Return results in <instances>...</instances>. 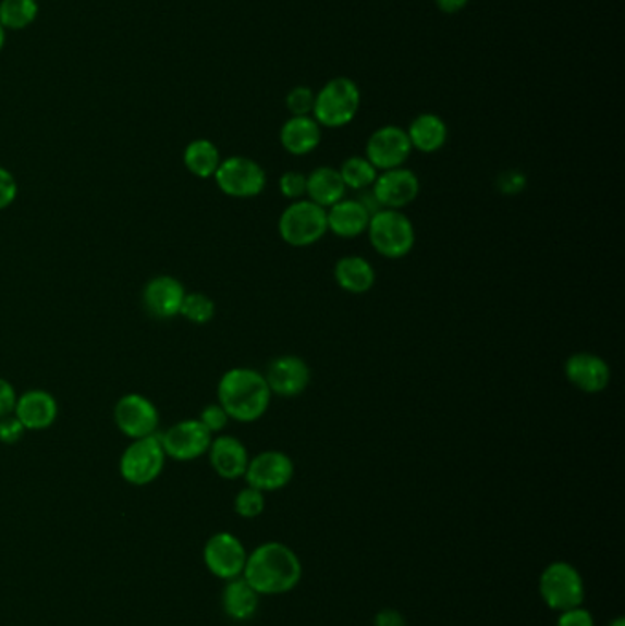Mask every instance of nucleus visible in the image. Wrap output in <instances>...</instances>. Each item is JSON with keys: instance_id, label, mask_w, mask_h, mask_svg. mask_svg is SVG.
<instances>
[{"instance_id": "f257e3e1", "label": "nucleus", "mask_w": 625, "mask_h": 626, "mask_svg": "<svg viewBox=\"0 0 625 626\" xmlns=\"http://www.w3.org/2000/svg\"><path fill=\"white\" fill-rule=\"evenodd\" d=\"M243 577L259 596H283L302 582L303 564L283 542H265L248 553Z\"/></svg>"}, {"instance_id": "f03ea898", "label": "nucleus", "mask_w": 625, "mask_h": 626, "mask_svg": "<svg viewBox=\"0 0 625 626\" xmlns=\"http://www.w3.org/2000/svg\"><path fill=\"white\" fill-rule=\"evenodd\" d=\"M217 397L230 420L254 424L268 413L273 396L259 370L235 367L222 373L217 386Z\"/></svg>"}, {"instance_id": "7ed1b4c3", "label": "nucleus", "mask_w": 625, "mask_h": 626, "mask_svg": "<svg viewBox=\"0 0 625 626\" xmlns=\"http://www.w3.org/2000/svg\"><path fill=\"white\" fill-rule=\"evenodd\" d=\"M367 238L380 257L389 260L406 259L417 244V230L404 211L382 209L372 214Z\"/></svg>"}, {"instance_id": "20e7f679", "label": "nucleus", "mask_w": 625, "mask_h": 626, "mask_svg": "<svg viewBox=\"0 0 625 626\" xmlns=\"http://www.w3.org/2000/svg\"><path fill=\"white\" fill-rule=\"evenodd\" d=\"M361 107L359 87L348 77L327 81L316 94L312 118L321 128H343L353 123Z\"/></svg>"}, {"instance_id": "39448f33", "label": "nucleus", "mask_w": 625, "mask_h": 626, "mask_svg": "<svg viewBox=\"0 0 625 626\" xmlns=\"http://www.w3.org/2000/svg\"><path fill=\"white\" fill-rule=\"evenodd\" d=\"M278 231L281 241L290 247L303 249L314 246L329 233L327 209L308 198L290 201L283 213L279 214Z\"/></svg>"}, {"instance_id": "423d86ee", "label": "nucleus", "mask_w": 625, "mask_h": 626, "mask_svg": "<svg viewBox=\"0 0 625 626\" xmlns=\"http://www.w3.org/2000/svg\"><path fill=\"white\" fill-rule=\"evenodd\" d=\"M538 590L543 603L557 614L584 604V577L576 566L565 561L550 563L541 572Z\"/></svg>"}, {"instance_id": "0eeeda50", "label": "nucleus", "mask_w": 625, "mask_h": 626, "mask_svg": "<svg viewBox=\"0 0 625 626\" xmlns=\"http://www.w3.org/2000/svg\"><path fill=\"white\" fill-rule=\"evenodd\" d=\"M213 179L224 195L238 200H248L262 195L268 184L265 167L248 156H230L226 160L220 161Z\"/></svg>"}, {"instance_id": "6e6552de", "label": "nucleus", "mask_w": 625, "mask_h": 626, "mask_svg": "<svg viewBox=\"0 0 625 626\" xmlns=\"http://www.w3.org/2000/svg\"><path fill=\"white\" fill-rule=\"evenodd\" d=\"M166 458L168 456L158 434L139 438V440H133V443L123 451L120 472L125 482L133 483V486H147L162 475Z\"/></svg>"}, {"instance_id": "1a4fd4ad", "label": "nucleus", "mask_w": 625, "mask_h": 626, "mask_svg": "<svg viewBox=\"0 0 625 626\" xmlns=\"http://www.w3.org/2000/svg\"><path fill=\"white\" fill-rule=\"evenodd\" d=\"M296 475V466L289 454L283 451H262L249 458L244 480L249 488L259 489L262 493H273L286 488Z\"/></svg>"}, {"instance_id": "9d476101", "label": "nucleus", "mask_w": 625, "mask_h": 626, "mask_svg": "<svg viewBox=\"0 0 625 626\" xmlns=\"http://www.w3.org/2000/svg\"><path fill=\"white\" fill-rule=\"evenodd\" d=\"M412 152V142L406 128L399 125H383L377 128L365 145V158L377 167L378 173L406 165Z\"/></svg>"}, {"instance_id": "9b49d317", "label": "nucleus", "mask_w": 625, "mask_h": 626, "mask_svg": "<svg viewBox=\"0 0 625 626\" xmlns=\"http://www.w3.org/2000/svg\"><path fill=\"white\" fill-rule=\"evenodd\" d=\"M246 561L248 552L243 542L228 531L215 533L204 547V564L219 579L232 580L243 577Z\"/></svg>"}, {"instance_id": "f8f14e48", "label": "nucleus", "mask_w": 625, "mask_h": 626, "mask_svg": "<svg viewBox=\"0 0 625 626\" xmlns=\"http://www.w3.org/2000/svg\"><path fill=\"white\" fill-rule=\"evenodd\" d=\"M213 434L200 420H184L169 427L160 437L166 456L176 462L197 461L208 454Z\"/></svg>"}, {"instance_id": "ddd939ff", "label": "nucleus", "mask_w": 625, "mask_h": 626, "mask_svg": "<svg viewBox=\"0 0 625 626\" xmlns=\"http://www.w3.org/2000/svg\"><path fill=\"white\" fill-rule=\"evenodd\" d=\"M114 421L118 429L125 437L139 440V438L155 437L160 426V414L155 403L142 394H127L120 397L114 407Z\"/></svg>"}, {"instance_id": "4468645a", "label": "nucleus", "mask_w": 625, "mask_h": 626, "mask_svg": "<svg viewBox=\"0 0 625 626\" xmlns=\"http://www.w3.org/2000/svg\"><path fill=\"white\" fill-rule=\"evenodd\" d=\"M371 189L382 209L404 211L420 196L422 185L417 173L404 165L378 173Z\"/></svg>"}, {"instance_id": "2eb2a0df", "label": "nucleus", "mask_w": 625, "mask_h": 626, "mask_svg": "<svg viewBox=\"0 0 625 626\" xmlns=\"http://www.w3.org/2000/svg\"><path fill=\"white\" fill-rule=\"evenodd\" d=\"M267 380L272 396L297 397L307 391L312 372L303 357L294 354H284L268 363L267 372L262 373Z\"/></svg>"}, {"instance_id": "dca6fc26", "label": "nucleus", "mask_w": 625, "mask_h": 626, "mask_svg": "<svg viewBox=\"0 0 625 626\" xmlns=\"http://www.w3.org/2000/svg\"><path fill=\"white\" fill-rule=\"evenodd\" d=\"M565 378L576 391L584 394H600L608 391L613 372L609 363L592 352H576L571 354L563 367Z\"/></svg>"}, {"instance_id": "f3484780", "label": "nucleus", "mask_w": 625, "mask_h": 626, "mask_svg": "<svg viewBox=\"0 0 625 626\" xmlns=\"http://www.w3.org/2000/svg\"><path fill=\"white\" fill-rule=\"evenodd\" d=\"M184 284L171 275H158L144 287V306L157 319H173L180 316V308L186 297Z\"/></svg>"}, {"instance_id": "a211bd4d", "label": "nucleus", "mask_w": 625, "mask_h": 626, "mask_svg": "<svg viewBox=\"0 0 625 626\" xmlns=\"http://www.w3.org/2000/svg\"><path fill=\"white\" fill-rule=\"evenodd\" d=\"M208 456L213 471L224 480L244 478V472L248 469V449L238 438L230 437V434L213 437L208 449Z\"/></svg>"}, {"instance_id": "6ab92c4d", "label": "nucleus", "mask_w": 625, "mask_h": 626, "mask_svg": "<svg viewBox=\"0 0 625 626\" xmlns=\"http://www.w3.org/2000/svg\"><path fill=\"white\" fill-rule=\"evenodd\" d=\"M59 407L50 392L34 389L17 397L13 416L26 431H45L58 420Z\"/></svg>"}, {"instance_id": "aec40b11", "label": "nucleus", "mask_w": 625, "mask_h": 626, "mask_svg": "<svg viewBox=\"0 0 625 626\" xmlns=\"http://www.w3.org/2000/svg\"><path fill=\"white\" fill-rule=\"evenodd\" d=\"M372 214L358 198H343L327 209V228L338 238H358L367 233Z\"/></svg>"}, {"instance_id": "412c9836", "label": "nucleus", "mask_w": 625, "mask_h": 626, "mask_svg": "<svg viewBox=\"0 0 625 626\" xmlns=\"http://www.w3.org/2000/svg\"><path fill=\"white\" fill-rule=\"evenodd\" d=\"M323 138V128L312 115H290L284 121L279 142L289 155L307 156L318 149Z\"/></svg>"}, {"instance_id": "4be33fe9", "label": "nucleus", "mask_w": 625, "mask_h": 626, "mask_svg": "<svg viewBox=\"0 0 625 626\" xmlns=\"http://www.w3.org/2000/svg\"><path fill=\"white\" fill-rule=\"evenodd\" d=\"M334 281L347 294L364 295L377 284V270L361 255H345L334 265Z\"/></svg>"}, {"instance_id": "5701e85b", "label": "nucleus", "mask_w": 625, "mask_h": 626, "mask_svg": "<svg viewBox=\"0 0 625 626\" xmlns=\"http://www.w3.org/2000/svg\"><path fill=\"white\" fill-rule=\"evenodd\" d=\"M406 133L409 136V142H412L413 150H418L422 155H434L440 149H444V145L448 144V136H450L446 121L442 120L440 115L431 114V112L417 115L409 123Z\"/></svg>"}, {"instance_id": "b1692460", "label": "nucleus", "mask_w": 625, "mask_h": 626, "mask_svg": "<svg viewBox=\"0 0 625 626\" xmlns=\"http://www.w3.org/2000/svg\"><path fill=\"white\" fill-rule=\"evenodd\" d=\"M347 196V187L336 167H316L307 174V198L323 209L334 206Z\"/></svg>"}, {"instance_id": "393cba45", "label": "nucleus", "mask_w": 625, "mask_h": 626, "mask_svg": "<svg viewBox=\"0 0 625 626\" xmlns=\"http://www.w3.org/2000/svg\"><path fill=\"white\" fill-rule=\"evenodd\" d=\"M259 593L249 587L244 577L228 580L222 592V609L233 621H248L259 610Z\"/></svg>"}, {"instance_id": "a878e982", "label": "nucleus", "mask_w": 625, "mask_h": 626, "mask_svg": "<svg viewBox=\"0 0 625 626\" xmlns=\"http://www.w3.org/2000/svg\"><path fill=\"white\" fill-rule=\"evenodd\" d=\"M222 156L211 139H193L184 150V165L197 179H213L219 169Z\"/></svg>"}, {"instance_id": "bb28decb", "label": "nucleus", "mask_w": 625, "mask_h": 626, "mask_svg": "<svg viewBox=\"0 0 625 626\" xmlns=\"http://www.w3.org/2000/svg\"><path fill=\"white\" fill-rule=\"evenodd\" d=\"M39 17L37 0H0V24L7 32H21Z\"/></svg>"}, {"instance_id": "cd10ccee", "label": "nucleus", "mask_w": 625, "mask_h": 626, "mask_svg": "<svg viewBox=\"0 0 625 626\" xmlns=\"http://www.w3.org/2000/svg\"><path fill=\"white\" fill-rule=\"evenodd\" d=\"M338 171L347 191L361 193L371 189L377 182L378 169L365 156H348L347 160L338 167Z\"/></svg>"}, {"instance_id": "c85d7f7f", "label": "nucleus", "mask_w": 625, "mask_h": 626, "mask_svg": "<svg viewBox=\"0 0 625 626\" xmlns=\"http://www.w3.org/2000/svg\"><path fill=\"white\" fill-rule=\"evenodd\" d=\"M215 311H217V308H215V303L209 299L208 295L193 292V294H186V297H184V303H182V308H180V316L189 322H195V324H208L213 319Z\"/></svg>"}, {"instance_id": "c756f323", "label": "nucleus", "mask_w": 625, "mask_h": 626, "mask_svg": "<svg viewBox=\"0 0 625 626\" xmlns=\"http://www.w3.org/2000/svg\"><path fill=\"white\" fill-rule=\"evenodd\" d=\"M233 507H235V513H237L238 517L257 518L265 512L267 499H265V493L259 491V489L246 486V488L238 491L235 502H233Z\"/></svg>"}, {"instance_id": "7c9ffc66", "label": "nucleus", "mask_w": 625, "mask_h": 626, "mask_svg": "<svg viewBox=\"0 0 625 626\" xmlns=\"http://www.w3.org/2000/svg\"><path fill=\"white\" fill-rule=\"evenodd\" d=\"M279 193L289 201L307 198V174L302 171H286L279 179Z\"/></svg>"}, {"instance_id": "2f4dec72", "label": "nucleus", "mask_w": 625, "mask_h": 626, "mask_svg": "<svg viewBox=\"0 0 625 626\" xmlns=\"http://www.w3.org/2000/svg\"><path fill=\"white\" fill-rule=\"evenodd\" d=\"M316 93L308 87H294L286 94V109L292 115H312Z\"/></svg>"}, {"instance_id": "473e14b6", "label": "nucleus", "mask_w": 625, "mask_h": 626, "mask_svg": "<svg viewBox=\"0 0 625 626\" xmlns=\"http://www.w3.org/2000/svg\"><path fill=\"white\" fill-rule=\"evenodd\" d=\"M198 420L203 421V426L215 437V434H220V432L226 429L228 424H230V416H228L226 410L222 408V405L217 402L211 403L208 407H204Z\"/></svg>"}, {"instance_id": "72a5a7b5", "label": "nucleus", "mask_w": 625, "mask_h": 626, "mask_svg": "<svg viewBox=\"0 0 625 626\" xmlns=\"http://www.w3.org/2000/svg\"><path fill=\"white\" fill-rule=\"evenodd\" d=\"M527 187V176L522 171L510 169L499 174L498 189L506 196H516Z\"/></svg>"}, {"instance_id": "f704fd0d", "label": "nucleus", "mask_w": 625, "mask_h": 626, "mask_svg": "<svg viewBox=\"0 0 625 626\" xmlns=\"http://www.w3.org/2000/svg\"><path fill=\"white\" fill-rule=\"evenodd\" d=\"M17 180L8 169L0 167V211L12 206L15 198H17Z\"/></svg>"}, {"instance_id": "c9c22d12", "label": "nucleus", "mask_w": 625, "mask_h": 626, "mask_svg": "<svg viewBox=\"0 0 625 626\" xmlns=\"http://www.w3.org/2000/svg\"><path fill=\"white\" fill-rule=\"evenodd\" d=\"M556 626H595V617L589 610L581 606L565 610L557 615Z\"/></svg>"}, {"instance_id": "e433bc0d", "label": "nucleus", "mask_w": 625, "mask_h": 626, "mask_svg": "<svg viewBox=\"0 0 625 626\" xmlns=\"http://www.w3.org/2000/svg\"><path fill=\"white\" fill-rule=\"evenodd\" d=\"M24 432H26V429L13 414L0 418V442L13 445V443H17L23 438Z\"/></svg>"}, {"instance_id": "4c0bfd02", "label": "nucleus", "mask_w": 625, "mask_h": 626, "mask_svg": "<svg viewBox=\"0 0 625 626\" xmlns=\"http://www.w3.org/2000/svg\"><path fill=\"white\" fill-rule=\"evenodd\" d=\"M15 403H17V394H15L12 383L0 378V418L13 414Z\"/></svg>"}, {"instance_id": "58836bf2", "label": "nucleus", "mask_w": 625, "mask_h": 626, "mask_svg": "<svg viewBox=\"0 0 625 626\" xmlns=\"http://www.w3.org/2000/svg\"><path fill=\"white\" fill-rule=\"evenodd\" d=\"M375 626H407V623L399 610L383 609L375 617Z\"/></svg>"}, {"instance_id": "ea45409f", "label": "nucleus", "mask_w": 625, "mask_h": 626, "mask_svg": "<svg viewBox=\"0 0 625 626\" xmlns=\"http://www.w3.org/2000/svg\"><path fill=\"white\" fill-rule=\"evenodd\" d=\"M469 0H434V4L439 8L440 12L446 15H455V13L463 12L464 8L468 7Z\"/></svg>"}, {"instance_id": "a19ab883", "label": "nucleus", "mask_w": 625, "mask_h": 626, "mask_svg": "<svg viewBox=\"0 0 625 626\" xmlns=\"http://www.w3.org/2000/svg\"><path fill=\"white\" fill-rule=\"evenodd\" d=\"M4 45H7V29L0 24V52L4 50Z\"/></svg>"}, {"instance_id": "79ce46f5", "label": "nucleus", "mask_w": 625, "mask_h": 626, "mask_svg": "<svg viewBox=\"0 0 625 626\" xmlns=\"http://www.w3.org/2000/svg\"><path fill=\"white\" fill-rule=\"evenodd\" d=\"M608 626H625V619L622 615H618L616 619L611 621Z\"/></svg>"}]
</instances>
